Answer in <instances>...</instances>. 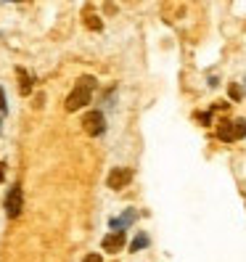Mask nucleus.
I'll use <instances>...</instances> for the list:
<instances>
[{
	"label": "nucleus",
	"mask_w": 246,
	"mask_h": 262,
	"mask_svg": "<svg viewBox=\"0 0 246 262\" xmlns=\"http://www.w3.org/2000/svg\"><path fill=\"white\" fill-rule=\"evenodd\" d=\"M21 207H24L21 186H13V188L6 193V214H8V217H19V214H21Z\"/></svg>",
	"instance_id": "7ed1b4c3"
},
{
	"label": "nucleus",
	"mask_w": 246,
	"mask_h": 262,
	"mask_svg": "<svg viewBox=\"0 0 246 262\" xmlns=\"http://www.w3.org/2000/svg\"><path fill=\"white\" fill-rule=\"evenodd\" d=\"M82 262H103V259H101V254H98V252H90V254H85V259H82Z\"/></svg>",
	"instance_id": "9b49d317"
},
{
	"label": "nucleus",
	"mask_w": 246,
	"mask_h": 262,
	"mask_svg": "<svg viewBox=\"0 0 246 262\" xmlns=\"http://www.w3.org/2000/svg\"><path fill=\"white\" fill-rule=\"evenodd\" d=\"M19 77H21V93L27 96L29 90H32V82H29V77H27V72H24V69H19Z\"/></svg>",
	"instance_id": "1a4fd4ad"
},
{
	"label": "nucleus",
	"mask_w": 246,
	"mask_h": 262,
	"mask_svg": "<svg viewBox=\"0 0 246 262\" xmlns=\"http://www.w3.org/2000/svg\"><path fill=\"white\" fill-rule=\"evenodd\" d=\"M82 127H85V133L87 135H103L106 133V119H103V114L101 112H90V114H85V119H82Z\"/></svg>",
	"instance_id": "20e7f679"
},
{
	"label": "nucleus",
	"mask_w": 246,
	"mask_h": 262,
	"mask_svg": "<svg viewBox=\"0 0 246 262\" xmlns=\"http://www.w3.org/2000/svg\"><path fill=\"white\" fill-rule=\"evenodd\" d=\"M0 112H8V103H6V93H3V88H0Z\"/></svg>",
	"instance_id": "ddd939ff"
},
{
	"label": "nucleus",
	"mask_w": 246,
	"mask_h": 262,
	"mask_svg": "<svg viewBox=\"0 0 246 262\" xmlns=\"http://www.w3.org/2000/svg\"><path fill=\"white\" fill-rule=\"evenodd\" d=\"M230 98H233V101L241 98V88H238V85H230Z\"/></svg>",
	"instance_id": "f8f14e48"
},
{
	"label": "nucleus",
	"mask_w": 246,
	"mask_h": 262,
	"mask_svg": "<svg viewBox=\"0 0 246 262\" xmlns=\"http://www.w3.org/2000/svg\"><path fill=\"white\" fill-rule=\"evenodd\" d=\"M3 180H6V164L0 162V183H3Z\"/></svg>",
	"instance_id": "4468645a"
},
{
	"label": "nucleus",
	"mask_w": 246,
	"mask_h": 262,
	"mask_svg": "<svg viewBox=\"0 0 246 262\" xmlns=\"http://www.w3.org/2000/svg\"><path fill=\"white\" fill-rule=\"evenodd\" d=\"M143 246H148V236H143V233H138V236H135V241L130 244V252H141Z\"/></svg>",
	"instance_id": "6e6552de"
},
{
	"label": "nucleus",
	"mask_w": 246,
	"mask_h": 262,
	"mask_svg": "<svg viewBox=\"0 0 246 262\" xmlns=\"http://www.w3.org/2000/svg\"><path fill=\"white\" fill-rule=\"evenodd\" d=\"M246 135V119H233V122H220L217 127V138L225 143H233V141H241Z\"/></svg>",
	"instance_id": "f03ea898"
},
{
	"label": "nucleus",
	"mask_w": 246,
	"mask_h": 262,
	"mask_svg": "<svg viewBox=\"0 0 246 262\" xmlns=\"http://www.w3.org/2000/svg\"><path fill=\"white\" fill-rule=\"evenodd\" d=\"M243 88H246V77H243Z\"/></svg>",
	"instance_id": "2eb2a0df"
},
{
	"label": "nucleus",
	"mask_w": 246,
	"mask_h": 262,
	"mask_svg": "<svg viewBox=\"0 0 246 262\" xmlns=\"http://www.w3.org/2000/svg\"><path fill=\"white\" fill-rule=\"evenodd\" d=\"M130 180H132V169L130 167H117V169L109 172V180H106V183H109V188L119 191V188H127Z\"/></svg>",
	"instance_id": "39448f33"
},
{
	"label": "nucleus",
	"mask_w": 246,
	"mask_h": 262,
	"mask_svg": "<svg viewBox=\"0 0 246 262\" xmlns=\"http://www.w3.org/2000/svg\"><path fill=\"white\" fill-rule=\"evenodd\" d=\"M85 19H87L85 24H87L90 29H101V19H96V16H90V11L85 13Z\"/></svg>",
	"instance_id": "9d476101"
},
{
	"label": "nucleus",
	"mask_w": 246,
	"mask_h": 262,
	"mask_svg": "<svg viewBox=\"0 0 246 262\" xmlns=\"http://www.w3.org/2000/svg\"><path fill=\"white\" fill-rule=\"evenodd\" d=\"M132 220H135V212H132V209H127L125 214H122V217H114V220H111V230H125Z\"/></svg>",
	"instance_id": "0eeeda50"
},
{
	"label": "nucleus",
	"mask_w": 246,
	"mask_h": 262,
	"mask_svg": "<svg viewBox=\"0 0 246 262\" xmlns=\"http://www.w3.org/2000/svg\"><path fill=\"white\" fill-rule=\"evenodd\" d=\"M93 90H96V80L93 77H80L74 85V90L69 93L66 98V112H77V109H82V106L90 103V98H93Z\"/></svg>",
	"instance_id": "f257e3e1"
},
{
	"label": "nucleus",
	"mask_w": 246,
	"mask_h": 262,
	"mask_svg": "<svg viewBox=\"0 0 246 262\" xmlns=\"http://www.w3.org/2000/svg\"><path fill=\"white\" fill-rule=\"evenodd\" d=\"M103 252H119L125 246V230H111L109 236H103Z\"/></svg>",
	"instance_id": "423d86ee"
}]
</instances>
